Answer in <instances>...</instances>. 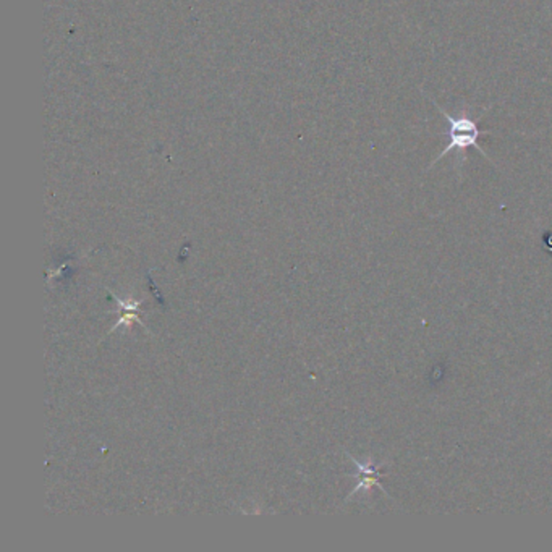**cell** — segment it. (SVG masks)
<instances>
[{"instance_id": "1", "label": "cell", "mask_w": 552, "mask_h": 552, "mask_svg": "<svg viewBox=\"0 0 552 552\" xmlns=\"http://www.w3.org/2000/svg\"><path fill=\"white\" fill-rule=\"evenodd\" d=\"M429 100L436 105V107L439 109V112L444 115L445 122L449 123V132H447L449 133V144L443 149V153H440L438 158L433 160V164H436L438 160L443 159L445 154L450 153V151L457 149V151H460V153L465 154V151L468 149V148L478 149L486 159H489L488 154H486L484 151L480 148V144H478V138H480V135H481L478 122H475V120L470 117V114L466 112V110H463V112H460V115H457V117H454V115H450L449 112H445V110L440 107V105L436 104L434 99L429 98Z\"/></svg>"}, {"instance_id": "2", "label": "cell", "mask_w": 552, "mask_h": 552, "mask_svg": "<svg viewBox=\"0 0 552 552\" xmlns=\"http://www.w3.org/2000/svg\"><path fill=\"white\" fill-rule=\"evenodd\" d=\"M112 297L115 298V301H117L120 306H122V314H120V319L117 321V323H115L114 328L110 329V332H114V330L120 328L122 324L130 325L132 323H138V324L144 325L143 321L139 319V306H141V301H132V300L123 301V300L115 297L114 293H112Z\"/></svg>"}, {"instance_id": "3", "label": "cell", "mask_w": 552, "mask_h": 552, "mask_svg": "<svg viewBox=\"0 0 552 552\" xmlns=\"http://www.w3.org/2000/svg\"><path fill=\"white\" fill-rule=\"evenodd\" d=\"M353 460V459H351ZM355 461V465L358 466V470H360V478H361V481H360V484L356 486L355 488V491L353 493H351V496H353L356 491H360V489H369L371 486H374V484H378V478H379V470L378 468H373V466H369V463L368 465H363V463H360V461H356V460H353Z\"/></svg>"}]
</instances>
